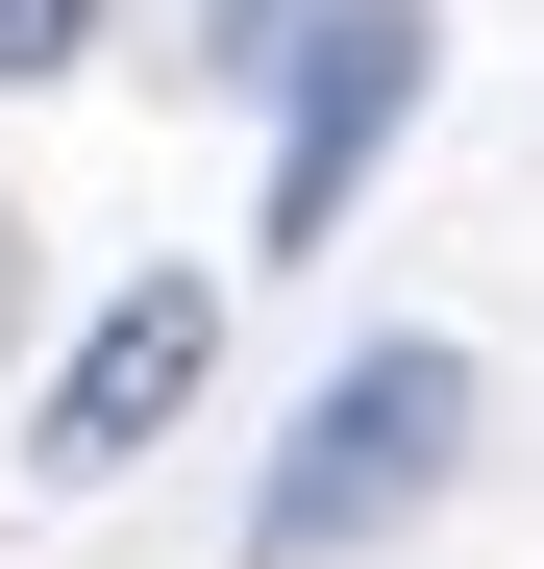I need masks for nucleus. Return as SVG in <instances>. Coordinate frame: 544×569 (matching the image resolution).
Returning <instances> with one entry per match:
<instances>
[{"label": "nucleus", "mask_w": 544, "mask_h": 569, "mask_svg": "<svg viewBox=\"0 0 544 569\" xmlns=\"http://www.w3.org/2000/svg\"><path fill=\"white\" fill-rule=\"evenodd\" d=\"M445 446H471V347H445V322L346 347L322 397H298V446L248 470V569H346V545H396V520L445 496Z\"/></svg>", "instance_id": "1"}, {"label": "nucleus", "mask_w": 544, "mask_h": 569, "mask_svg": "<svg viewBox=\"0 0 544 569\" xmlns=\"http://www.w3.org/2000/svg\"><path fill=\"white\" fill-rule=\"evenodd\" d=\"M421 74H445V26H421V0H322V26L272 50V199H248V272H272V248H346L372 149L421 124Z\"/></svg>", "instance_id": "2"}, {"label": "nucleus", "mask_w": 544, "mask_h": 569, "mask_svg": "<svg viewBox=\"0 0 544 569\" xmlns=\"http://www.w3.org/2000/svg\"><path fill=\"white\" fill-rule=\"evenodd\" d=\"M199 347H223V272H124V298L74 322L50 421H26V470H50V496H100V470H124V446H149L173 397H199Z\"/></svg>", "instance_id": "3"}, {"label": "nucleus", "mask_w": 544, "mask_h": 569, "mask_svg": "<svg viewBox=\"0 0 544 569\" xmlns=\"http://www.w3.org/2000/svg\"><path fill=\"white\" fill-rule=\"evenodd\" d=\"M100 50V0H0V74H74Z\"/></svg>", "instance_id": "4"}, {"label": "nucleus", "mask_w": 544, "mask_h": 569, "mask_svg": "<svg viewBox=\"0 0 544 569\" xmlns=\"http://www.w3.org/2000/svg\"><path fill=\"white\" fill-rule=\"evenodd\" d=\"M199 26H223V74H272V50L322 26V0H199Z\"/></svg>", "instance_id": "5"}]
</instances>
